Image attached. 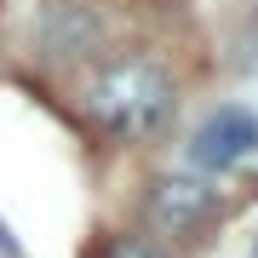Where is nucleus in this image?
<instances>
[{"label":"nucleus","instance_id":"nucleus-2","mask_svg":"<svg viewBox=\"0 0 258 258\" xmlns=\"http://www.w3.org/2000/svg\"><path fill=\"white\" fill-rule=\"evenodd\" d=\"M252 149H258V115H252V109H218V115H207L201 132L189 138L195 166H212V172L247 161Z\"/></svg>","mask_w":258,"mask_h":258},{"label":"nucleus","instance_id":"nucleus-3","mask_svg":"<svg viewBox=\"0 0 258 258\" xmlns=\"http://www.w3.org/2000/svg\"><path fill=\"white\" fill-rule=\"evenodd\" d=\"M218 212V189H207L201 178H161L149 189V218L161 230H195Z\"/></svg>","mask_w":258,"mask_h":258},{"label":"nucleus","instance_id":"nucleus-1","mask_svg":"<svg viewBox=\"0 0 258 258\" xmlns=\"http://www.w3.org/2000/svg\"><path fill=\"white\" fill-rule=\"evenodd\" d=\"M86 115L98 120L109 138H149L161 132V120L172 115V81H166L161 63L149 57H126V63H109L86 86Z\"/></svg>","mask_w":258,"mask_h":258},{"label":"nucleus","instance_id":"nucleus-5","mask_svg":"<svg viewBox=\"0 0 258 258\" xmlns=\"http://www.w3.org/2000/svg\"><path fill=\"white\" fill-rule=\"evenodd\" d=\"M98 258H166V252H155V247H149V241H138V235H109Z\"/></svg>","mask_w":258,"mask_h":258},{"label":"nucleus","instance_id":"nucleus-4","mask_svg":"<svg viewBox=\"0 0 258 258\" xmlns=\"http://www.w3.org/2000/svg\"><path fill=\"white\" fill-rule=\"evenodd\" d=\"M40 40H46L52 57H86L98 46V18L75 0H52L46 6V23H40Z\"/></svg>","mask_w":258,"mask_h":258}]
</instances>
